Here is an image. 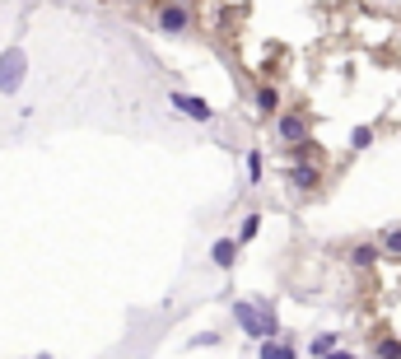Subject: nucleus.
<instances>
[{"instance_id":"8","label":"nucleus","mask_w":401,"mask_h":359,"mask_svg":"<svg viewBox=\"0 0 401 359\" xmlns=\"http://www.w3.org/2000/svg\"><path fill=\"white\" fill-rule=\"evenodd\" d=\"M345 262H350V271H373L383 257L373 248V238H359V243H345Z\"/></svg>"},{"instance_id":"16","label":"nucleus","mask_w":401,"mask_h":359,"mask_svg":"<svg viewBox=\"0 0 401 359\" xmlns=\"http://www.w3.org/2000/svg\"><path fill=\"white\" fill-rule=\"evenodd\" d=\"M322 359H355V350H331V355H322Z\"/></svg>"},{"instance_id":"18","label":"nucleus","mask_w":401,"mask_h":359,"mask_svg":"<svg viewBox=\"0 0 401 359\" xmlns=\"http://www.w3.org/2000/svg\"><path fill=\"white\" fill-rule=\"evenodd\" d=\"M33 359H56V355H33Z\"/></svg>"},{"instance_id":"9","label":"nucleus","mask_w":401,"mask_h":359,"mask_svg":"<svg viewBox=\"0 0 401 359\" xmlns=\"http://www.w3.org/2000/svg\"><path fill=\"white\" fill-rule=\"evenodd\" d=\"M373 248H378V257H401V224H383L373 234Z\"/></svg>"},{"instance_id":"7","label":"nucleus","mask_w":401,"mask_h":359,"mask_svg":"<svg viewBox=\"0 0 401 359\" xmlns=\"http://www.w3.org/2000/svg\"><path fill=\"white\" fill-rule=\"evenodd\" d=\"M285 177H290V187L299 191V196H317V191L327 187L322 168H285Z\"/></svg>"},{"instance_id":"5","label":"nucleus","mask_w":401,"mask_h":359,"mask_svg":"<svg viewBox=\"0 0 401 359\" xmlns=\"http://www.w3.org/2000/svg\"><path fill=\"white\" fill-rule=\"evenodd\" d=\"M252 108H257V117H262V122H271V117L285 108V94H280L276 79H262V84L252 89Z\"/></svg>"},{"instance_id":"12","label":"nucleus","mask_w":401,"mask_h":359,"mask_svg":"<svg viewBox=\"0 0 401 359\" xmlns=\"http://www.w3.org/2000/svg\"><path fill=\"white\" fill-rule=\"evenodd\" d=\"M262 224H266V219H262V210H247V215H243V224H238V234H233V243H238V248H247L252 238L262 234Z\"/></svg>"},{"instance_id":"13","label":"nucleus","mask_w":401,"mask_h":359,"mask_svg":"<svg viewBox=\"0 0 401 359\" xmlns=\"http://www.w3.org/2000/svg\"><path fill=\"white\" fill-rule=\"evenodd\" d=\"M331 350H340V331H322V336H313V341H308V355L313 359L331 355Z\"/></svg>"},{"instance_id":"15","label":"nucleus","mask_w":401,"mask_h":359,"mask_svg":"<svg viewBox=\"0 0 401 359\" xmlns=\"http://www.w3.org/2000/svg\"><path fill=\"white\" fill-rule=\"evenodd\" d=\"M373 136H378L373 126H355V131H350V150H355V154H359V150H369Z\"/></svg>"},{"instance_id":"11","label":"nucleus","mask_w":401,"mask_h":359,"mask_svg":"<svg viewBox=\"0 0 401 359\" xmlns=\"http://www.w3.org/2000/svg\"><path fill=\"white\" fill-rule=\"evenodd\" d=\"M238 243H233V238H215V248H210V262L219 266V271H229V266H238Z\"/></svg>"},{"instance_id":"17","label":"nucleus","mask_w":401,"mask_h":359,"mask_svg":"<svg viewBox=\"0 0 401 359\" xmlns=\"http://www.w3.org/2000/svg\"><path fill=\"white\" fill-rule=\"evenodd\" d=\"M122 5H131V10H140V5H150V10H155L159 0H122Z\"/></svg>"},{"instance_id":"2","label":"nucleus","mask_w":401,"mask_h":359,"mask_svg":"<svg viewBox=\"0 0 401 359\" xmlns=\"http://www.w3.org/2000/svg\"><path fill=\"white\" fill-rule=\"evenodd\" d=\"M271 131H276V141L290 150V145H304V141H313V112L308 108H280L276 117H271Z\"/></svg>"},{"instance_id":"3","label":"nucleus","mask_w":401,"mask_h":359,"mask_svg":"<svg viewBox=\"0 0 401 359\" xmlns=\"http://www.w3.org/2000/svg\"><path fill=\"white\" fill-rule=\"evenodd\" d=\"M24 70H29V61H24V51H19V47L0 51V94L15 98L19 89H24Z\"/></svg>"},{"instance_id":"4","label":"nucleus","mask_w":401,"mask_h":359,"mask_svg":"<svg viewBox=\"0 0 401 359\" xmlns=\"http://www.w3.org/2000/svg\"><path fill=\"white\" fill-rule=\"evenodd\" d=\"M285 159H290V168H322L327 173V145L322 141H304V145H290L285 150Z\"/></svg>"},{"instance_id":"1","label":"nucleus","mask_w":401,"mask_h":359,"mask_svg":"<svg viewBox=\"0 0 401 359\" xmlns=\"http://www.w3.org/2000/svg\"><path fill=\"white\" fill-rule=\"evenodd\" d=\"M155 29L164 33V38L196 33V5H191V0H159L155 5Z\"/></svg>"},{"instance_id":"14","label":"nucleus","mask_w":401,"mask_h":359,"mask_svg":"<svg viewBox=\"0 0 401 359\" xmlns=\"http://www.w3.org/2000/svg\"><path fill=\"white\" fill-rule=\"evenodd\" d=\"M262 173H266V154H262V150H247V182L257 187V182H262Z\"/></svg>"},{"instance_id":"10","label":"nucleus","mask_w":401,"mask_h":359,"mask_svg":"<svg viewBox=\"0 0 401 359\" xmlns=\"http://www.w3.org/2000/svg\"><path fill=\"white\" fill-rule=\"evenodd\" d=\"M369 355L373 359H401V336L397 331H378L369 341Z\"/></svg>"},{"instance_id":"6","label":"nucleus","mask_w":401,"mask_h":359,"mask_svg":"<svg viewBox=\"0 0 401 359\" xmlns=\"http://www.w3.org/2000/svg\"><path fill=\"white\" fill-rule=\"evenodd\" d=\"M168 103L178 112H182V117H191V122H215V108H210V103H205V98H196V94H187V89H173L168 94Z\"/></svg>"}]
</instances>
